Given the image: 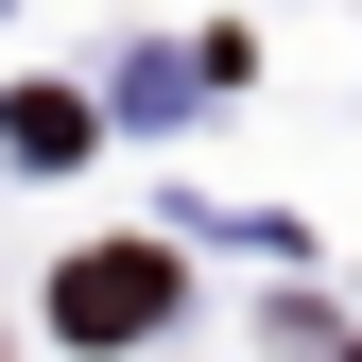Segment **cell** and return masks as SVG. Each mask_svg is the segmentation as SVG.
<instances>
[{"instance_id":"2","label":"cell","mask_w":362,"mask_h":362,"mask_svg":"<svg viewBox=\"0 0 362 362\" xmlns=\"http://www.w3.org/2000/svg\"><path fill=\"white\" fill-rule=\"evenodd\" d=\"M0 139H18V156H86V104H69V86H35V104L0 121Z\"/></svg>"},{"instance_id":"1","label":"cell","mask_w":362,"mask_h":362,"mask_svg":"<svg viewBox=\"0 0 362 362\" xmlns=\"http://www.w3.org/2000/svg\"><path fill=\"white\" fill-rule=\"evenodd\" d=\"M156 310H173V259H156V242H86L69 276H52V328H69V345H139Z\"/></svg>"}]
</instances>
